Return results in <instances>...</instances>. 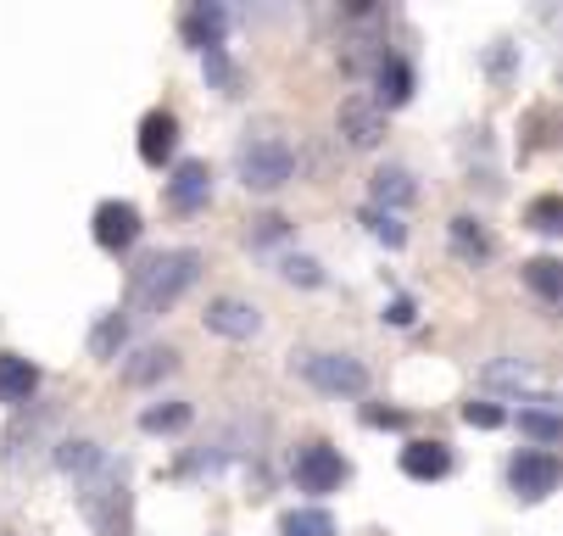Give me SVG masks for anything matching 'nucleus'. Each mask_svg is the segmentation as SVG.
<instances>
[{
    "label": "nucleus",
    "mask_w": 563,
    "mask_h": 536,
    "mask_svg": "<svg viewBox=\"0 0 563 536\" xmlns=\"http://www.w3.org/2000/svg\"><path fill=\"white\" fill-rule=\"evenodd\" d=\"M279 536H335V519L324 508H290L279 519Z\"/></svg>",
    "instance_id": "15"
},
{
    "label": "nucleus",
    "mask_w": 563,
    "mask_h": 536,
    "mask_svg": "<svg viewBox=\"0 0 563 536\" xmlns=\"http://www.w3.org/2000/svg\"><path fill=\"white\" fill-rule=\"evenodd\" d=\"M40 392V369L29 363V358H18V352H0V403H29Z\"/></svg>",
    "instance_id": "12"
},
{
    "label": "nucleus",
    "mask_w": 563,
    "mask_h": 536,
    "mask_svg": "<svg viewBox=\"0 0 563 536\" xmlns=\"http://www.w3.org/2000/svg\"><path fill=\"white\" fill-rule=\"evenodd\" d=\"M296 486L301 492H341L346 486V458L330 447V441H307L301 452H296Z\"/></svg>",
    "instance_id": "4"
},
{
    "label": "nucleus",
    "mask_w": 563,
    "mask_h": 536,
    "mask_svg": "<svg viewBox=\"0 0 563 536\" xmlns=\"http://www.w3.org/2000/svg\"><path fill=\"white\" fill-rule=\"evenodd\" d=\"M374 201H385V207H408V201H413V179L401 174V168H379V174H374Z\"/></svg>",
    "instance_id": "17"
},
{
    "label": "nucleus",
    "mask_w": 563,
    "mask_h": 536,
    "mask_svg": "<svg viewBox=\"0 0 563 536\" xmlns=\"http://www.w3.org/2000/svg\"><path fill=\"white\" fill-rule=\"evenodd\" d=\"M301 374L312 380L318 392H330V397H363L368 392V369L357 358H346V352H307Z\"/></svg>",
    "instance_id": "3"
},
{
    "label": "nucleus",
    "mask_w": 563,
    "mask_h": 536,
    "mask_svg": "<svg viewBox=\"0 0 563 536\" xmlns=\"http://www.w3.org/2000/svg\"><path fill=\"white\" fill-rule=\"evenodd\" d=\"M446 470H452L446 441H408L401 447V475L408 481H441Z\"/></svg>",
    "instance_id": "11"
},
{
    "label": "nucleus",
    "mask_w": 563,
    "mask_h": 536,
    "mask_svg": "<svg viewBox=\"0 0 563 536\" xmlns=\"http://www.w3.org/2000/svg\"><path fill=\"white\" fill-rule=\"evenodd\" d=\"M185 425H190V403H163V408H145L140 414V430H151V436H174Z\"/></svg>",
    "instance_id": "16"
},
{
    "label": "nucleus",
    "mask_w": 563,
    "mask_h": 536,
    "mask_svg": "<svg viewBox=\"0 0 563 536\" xmlns=\"http://www.w3.org/2000/svg\"><path fill=\"white\" fill-rule=\"evenodd\" d=\"M207 330L212 336H229V341H252L263 330V314L252 308V302H240V296H218L212 308H207Z\"/></svg>",
    "instance_id": "6"
},
{
    "label": "nucleus",
    "mask_w": 563,
    "mask_h": 536,
    "mask_svg": "<svg viewBox=\"0 0 563 536\" xmlns=\"http://www.w3.org/2000/svg\"><path fill=\"white\" fill-rule=\"evenodd\" d=\"M90 464H101V452L90 441H67L62 447V470H90Z\"/></svg>",
    "instance_id": "23"
},
{
    "label": "nucleus",
    "mask_w": 563,
    "mask_h": 536,
    "mask_svg": "<svg viewBox=\"0 0 563 536\" xmlns=\"http://www.w3.org/2000/svg\"><path fill=\"white\" fill-rule=\"evenodd\" d=\"M140 212L129 207V201H101L96 207V241L107 247V252H129L134 241H140Z\"/></svg>",
    "instance_id": "7"
},
{
    "label": "nucleus",
    "mask_w": 563,
    "mask_h": 536,
    "mask_svg": "<svg viewBox=\"0 0 563 536\" xmlns=\"http://www.w3.org/2000/svg\"><path fill=\"white\" fill-rule=\"evenodd\" d=\"M207 196H212V168H207V163H179L174 179H168V201H174L179 212H201Z\"/></svg>",
    "instance_id": "10"
},
{
    "label": "nucleus",
    "mask_w": 563,
    "mask_h": 536,
    "mask_svg": "<svg viewBox=\"0 0 563 536\" xmlns=\"http://www.w3.org/2000/svg\"><path fill=\"white\" fill-rule=\"evenodd\" d=\"M223 29H229V12L223 7H190L185 23H179L185 45H196V51H218L223 45Z\"/></svg>",
    "instance_id": "13"
},
{
    "label": "nucleus",
    "mask_w": 563,
    "mask_h": 536,
    "mask_svg": "<svg viewBox=\"0 0 563 536\" xmlns=\"http://www.w3.org/2000/svg\"><path fill=\"white\" fill-rule=\"evenodd\" d=\"M385 319H390V325H408V319H413V302H408V296H396L390 308H385Z\"/></svg>",
    "instance_id": "28"
},
{
    "label": "nucleus",
    "mask_w": 563,
    "mask_h": 536,
    "mask_svg": "<svg viewBox=\"0 0 563 536\" xmlns=\"http://www.w3.org/2000/svg\"><path fill=\"white\" fill-rule=\"evenodd\" d=\"M530 223L541 229V236H558V196H541V201L530 207Z\"/></svg>",
    "instance_id": "26"
},
{
    "label": "nucleus",
    "mask_w": 563,
    "mask_h": 536,
    "mask_svg": "<svg viewBox=\"0 0 563 536\" xmlns=\"http://www.w3.org/2000/svg\"><path fill=\"white\" fill-rule=\"evenodd\" d=\"M452 241H457V252H463V258H486V252H492L486 229H479L474 218H452Z\"/></svg>",
    "instance_id": "20"
},
{
    "label": "nucleus",
    "mask_w": 563,
    "mask_h": 536,
    "mask_svg": "<svg viewBox=\"0 0 563 536\" xmlns=\"http://www.w3.org/2000/svg\"><path fill=\"white\" fill-rule=\"evenodd\" d=\"M463 419H468V425H479V430H497L508 414H503L497 403H463Z\"/></svg>",
    "instance_id": "24"
},
{
    "label": "nucleus",
    "mask_w": 563,
    "mask_h": 536,
    "mask_svg": "<svg viewBox=\"0 0 563 536\" xmlns=\"http://www.w3.org/2000/svg\"><path fill=\"white\" fill-rule=\"evenodd\" d=\"M96 358H112V347H123V319H101V330L90 336Z\"/></svg>",
    "instance_id": "25"
},
{
    "label": "nucleus",
    "mask_w": 563,
    "mask_h": 536,
    "mask_svg": "<svg viewBox=\"0 0 563 536\" xmlns=\"http://www.w3.org/2000/svg\"><path fill=\"white\" fill-rule=\"evenodd\" d=\"M408 96H413V67L401 62V56H385V62H379V101H374V107L385 112V107H401Z\"/></svg>",
    "instance_id": "14"
},
{
    "label": "nucleus",
    "mask_w": 563,
    "mask_h": 536,
    "mask_svg": "<svg viewBox=\"0 0 563 536\" xmlns=\"http://www.w3.org/2000/svg\"><path fill=\"white\" fill-rule=\"evenodd\" d=\"M196 274H201V258L196 252H163V258H151L140 274H134V308L140 314H168L174 302L196 285Z\"/></svg>",
    "instance_id": "1"
},
{
    "label": "nucleus",
    "mask_w": 563,
    "mask_h": 536,
    "mask_svg": "<svg viewBox=\"0 0 563 536\" xmlns=\"http://www.w3.org/2000/svg\"><path fill=\"white\" fill-rule=\"evenodd\" d=\"M519 430H530V436L541 441V452L558 441V419H552V414H519Z\"/></svg>",
    "instance_id": "21"
},
{
    "label": "nucleus",
    "mask_w": 563,
    "mask_h": 536,
    "mask_svg": "<svg viewBox=\"0 0 563 536\" xmlns=\"http://www.w3.org/2000/svg\"><path fill=\"white\" fill-rule=\"evenodd\" d=\"M285 274H290V280H301V285H318V263H307V258H290V263H285Z\"/></svg>",
    "instance_id": "27"
},
{
    "label": "nucleus",
    "mask_w": 563,
    "mask_h": 536,
    "mask_svg": "<svg viewBox=\"0 0 563 536\" xmlns=\"http://www.w3.org/2000/svg\"><path fill=\"white\" fill-rule=\"evenodd\" d=\"M174 145H179V118L174 112H145V123H140V157L151 168H163L174 157Z\"/></svg>",
    "instance_id": "8"
},
{
    "label": "nucleus",
    "mask_w": 563,
    "mask_h": 536,
    "mask_svg": "<svg viewBox=\"0 0 563 536\" xmlns=\"http://www.w3.org/2000/svg\"><path fill=\"white\" fill-rule=\"evenodd\" d=\"M168 369H174V352H168V347H145L140 363H129L123 374L134 380V386H151V380H156V374H168Z\"/></svg>",
    "instance_id": "19"
},
{
    "label": "nucleus",
    "mask_w": 563,
    "mask_h": 536,
    "mask_svg": "<svg viewBox=\"0 0 563 536\" xmlns=\"http://www.w3.org/2000/svg\"><path fill=\"white\" fill-rule=\"evenodd\" d=\"M508 486L525 497V503H536V497H547L552 486H558V458L552 452H519L514 464H508Z\"/></svg>",
    "instance_id": "5"
},
{
    "label": "nucleus",
    "mask_w": 563,
    "mask_h": 536,
    "mask_svg": "<svg viewBox=\"0 0 563 536\" xmlns=\"http://www.w3.org/2000/svg\"><path fill=\"white\" fill-rule=\"evenodd\" d=\"M234 168L246 179V190H279L296 174V151L285 140H252V145H240Z\"/></svg>",
    "instance_id": "2"
},
{
    "label": "nucleus",
    "mask_w": 563,
    "mask_h": 536,
    "mask_svg": "<svg viewBox=\"0 0 563 536\" xmlns=\"http://www.w3.org/2000/svg\"><path fill=\"white\" fill-rule=\"evenodd\" d=\"M525 280H530V291H536L541 302H558V296H563V274H558V263H552V258L525 263Z\"/></svg>",
    "instance_id": "18"
},
{
    "label": "nucleus",
    "mask_w": 563,
    "mask_h": 536,
    "mask_svg": "<svg viewBox=\"0 0 563 536\" xmlns=\"http://www.w3.org/2000/svg\"><path fill=\"white\" fill-rule=\"evenodd\" d=\"M368 229H374L385 247H401V241H408V229L396 223V212H368Z\"/></svg>",
    "instance_id": "22"
},
{
    "label": "nucleus",
    "mask_w": 563,
    "mask_h": 536,
    "mask_svg": "<svg viewBox=\"0 0 563 536\" xmlns=\"http://www.w3.org/2000/svg\"><path fill=\"white\" fill-rule=\"evenodd\" d=\"M341 134H346L352 145H379L385 112H379L368 96H346V101H341Z\"/></svg>",
    "instance_id": "9"
},
{
    "label": "nucleus",
    "mask_w": 563,
    "mask_h": 536,
    "mask_svg": "<svg viewBox=\"0 0 563 536\" xmlns=\"http://www.w3.org/2000/svg\"><path fill=\"white\" fill-rule=\"evenodd\" d=\"M368 425H401L396 408H368Z\"/></svg>",
    "instance_id": "29"
}]
</instances>
